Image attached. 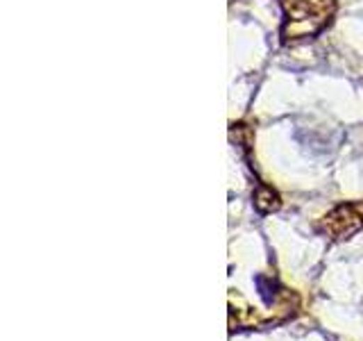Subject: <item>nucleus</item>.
<instances>
[{"label": "nucleus", "instance_id": "f257e3e1", "mask_svg": "<svg viewBox=\"0 0 363 341\" xmlns=\"http://www.w3.org/2000/svg\"><path fill=\"white\" fill-rule=\"evenodd\" d=\"M286 9V23L281 28L284 43L311 39L327 28L334 16V0H281Z\"/></svg>", "mask_w": 363, "mask_h": 341}, {"label": "nucleus", "instance_id": "f03ea898", "mask_svg": "<svg viewBox=\"0 0 363 341\" xmlns=\"http://www.w3.org/2000/svg\"><path fill=\"white\" fill-rule=\"evenodd\" d=\"M363 227V205H338L334 212H329L318 225V230L329 239H347Z\"/></svg>", "mask_w": 363, "mask_h": 341}, {"label": "nucleus", "instance_id": "7ed1b4c3", "mask_svg": "<svg viewBox=\"0 0 363 341\" xmlns=\"http://www.w3.org/2000/svg\"><path fill=\"white\" fill-rule=\"evenodd\" d=\"M279 196H277V191L268 187V185H259L257 191H255V207L261 212V214H270V212H275L279 210Z\"/></svg>", "mask_w": 363, "mask_h": 341}]
</instances>
